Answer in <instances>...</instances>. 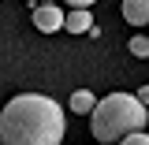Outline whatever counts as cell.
Wrapping results in <instances>:
<instances>
[{"label":"cell","instance_id":"obj_1","mask_svg":"<svg viewBox=\"0 0 149 145\" xmlns=\"http://www.w3.org/2000/svg\"><path fill=\"white\" fill-rule=\"evenodd\" d=\"M63 108L45 93H19L0 112V145H60Z\"/></svg>","mask_w":149,"mask_h":145},{"label":"cell","instance_id":"obj_2","mask_svg":"<svg viewBox=\"0 0 149 145\" xmlns=\"http://www.w3.org/2000/svg\"><path fill=\"white\" fill-rule=\"evenodd\" d=\"M146 123H149V112L134 93H108L90 112V130L101 145H112L134 130H146Z\"/></svg>","mask_w":149,"mask_h":145},{"label":"cell","instance_id":"obj_3","mask_svg":"<svg viewBox=\"0 0 149 145\" xmlns=\"http://www.w3.org/2000/svg\"><path fill=\"white\" fill-rule=\"evenodd\" d=\"M63 15H67V11H60L56 4H41L34 11V26L41 34H56V30H63Z\"/></svg>","mask_w":149,"mask_h":145},{"label":"cell","instance_id":"obj_4","mask_svg":"<svg viewBox=\"0 0 149 145\" xmlns=\"http://www.w3.org/2000/svg\"><path fill=\"white\" fill-rule=\"evenodd\" d=\"M90 26H93V15L86 8H71L63 15V30H71V34H90Z\"/></svg>","mask_w":149,"mask_h":145},{"label":"cell","instance_id":"obj_5","mask_svg":"<svg viewBox=\"0 0 149 145\" xmlns=\"http://www.w3.org/2000/svg\"><path fill=\"white\" fill-rule=\"evenodd\" d=\"M123 19L130 26H146L149 22V0H123Z\"/></svg>","mask_w":149,"mask_h":145},{"label":"cell","instance_id":"obj_6","mask_svg":"<svg viewBox=\"0 0 149 145\" xmlns=\"http://www.w3.org/2000/svg\"><path fill=\"white\" fill-rule=\"evenodd\" d=\"M93 108H97V97H93L90 89H74L71 93V112L74 115H90Z\"/></svg>","mask_w":149,"mask_h":145},{"label":"cell","instance_id":"obj_7","mask_svg":"<svg viewBox=\"0 0 149 145\" xmlns=\"http://www.w3.org/2000/svg\"><path fill=\"white\" fill-rule=\"evenodd\" d=\"M127 49H130V56H138V60H146V56H149V37H134V41H130Z\"/></svg>","mask_w":149,"mask_h":145},{"label":"cell","instance_id":"obj_8","mask_svg":"<svg viewBox=\"0 0 149 145\" xmlns=\"http://www.w3.org/2000/svg\"><path fill=\"white\" fill-rule=\"evenodd\" d=\"M119 145H149V134L146 130H134V134H127V138H119Z\"/></svg>","mask_w":149,"mask_h":145},{"label":"cell","instance_id":"obj_9","mask_svg":"<svg viewBox=\"0 0 149 145\" xmlns=\"http://www.w3.org/2000/svg\"><path fill=\"white\" fill-rule=\"evenodd\" d=\"M90 4H97V0H67V8H90Z\"/></svg>","mask_w":149,"mask_h":145},{"label":"cell","instance_id":"obj_10","mask_svg":"<svg viewBox=\"0 0 149 145\" xmlns=\"http://www.w3.org/2000/svg\"><path fill=\"white\" fill-rule=\"evenodd\" d=\"M134 97H138V101H142V104H149V86H142V89L134 93Z\"/></svg>","mask_w":149,"mask_h":145},{"label":"cell","instance_id":"obj_11","mask_svg":"<svg viewBox=\"0 0 149 145\" xmlns=\"http://www.w3.org/2000/svg\"><path fill=\"white\" fill-rule=\"evenodd\" d=\"M41 4H56V0H41Z\"/></svg>","mask_w":149,"mask_h":145}]
</instances>
